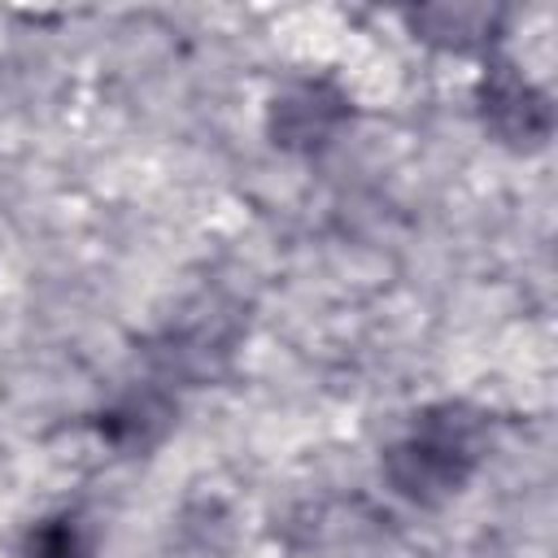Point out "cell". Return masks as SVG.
<instances>
[{
    "mask_svg": "<svg viewBox=\"0 0 558 558\" xmlns=\"http://www.w3.org/2000/svg\"><path fill=\"white\" fill-rule=\"evenodd\" d=\"M353 122V100L336 78H292L266 105V135L275 148L314 157Z\"/></svg>",
    "mask_w": 558,
    "mask_h": 558,
    "instance_id": "3",
    "label": "cell"
},
{
    "mask_svg": "<svg viewBox=\"0 0 558 558\" xmlns=\"http://www.w3.org/2000/svg\"><path fill=\"white\" fill-rule=\"evenodd\" d=\"M488 453V414L471 401L423 405L410 427L384 449V484L410 506L436 510L453 501Z\"/></svg>",
    "mask_w": 558,
    "mask_h": 558,
    "instance_id": "1",
    "label": "cell"
},
{
    "mask_svg": "<svg viewBox=\"0 0 558 558\" xmlns=\"http://www.w3.org/2000/svg\"><path fill=\"white\" fill-rule=\"evenodd\" d=\"M475 118L506 153H541L554 135V100L510 57H484L475 78Z\"/></svg>",
    "mask_w": 558,
    "mask_h": 558,
    "instance_id": "2",
    "label": "cell"
},
{
    "mask_svg": "<svg viewBox=\"0 0 558 558\" xmlns=\"http://www.w3.org/2000/svg\"><path fill=\"white\" fill-rule=\"evenodd\" d=\"M92 427L100 432V440H109L113 449L122 453H144L153 449L170 427H174V397L161 388V384H135L131 392L113 397L96 418Z\"/></svg>",
    "mask_w": 558,
    "mask_h": 558,
    "instance_id": "5",
    "label": "cell"
},
{
    "mask_svg": "<svg viewBox=\"0 0 558 558\" xmlns=\"http://www.w3.org/2000/svg\"><path fill=\"white\" fill-rule=\"evenodd\" d=\"M405 26L418 44H432L440 52L493 57V48L501 44L506 9L501 4H423V9H405Z\"/></svg>",
    "mask_w": 558,
    "mask_h": 558,
    "instance_id": "4",
    "label": "cell"
},
{
    "mask_svg": "<svg viewBox=\"0 0 558 558\" xmlns=\"http://www.w3.org/2000/svg\"><path fill=\"white\" fill-rule=\"evenodd\" d=\"M22 558H100L96 527L83 510L65 506L44 519H35L22 536Z\"/></svg>",
    "mask_w": 558,
    "mask_h": 558,
    "instance_id": "6",
    "label": "cell"
}]
</instances>
